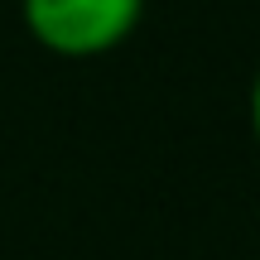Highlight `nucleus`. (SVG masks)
Wrapping results in <instances>:
<instances>
[{
    "label": "nucleus",
    "mask_w": 260,
    "mask_h": 260,
    "mask_svg": "<svg viewBox=\"0 0 260 260\" xmlns=\"http://www.w3.org/2000/svg\"><path fill=\"white\" fill-rule=\"evenodd\" d=\"M251 130H255V145H260V73L251 82Z\"/></svg>",
    "instance_id": "obj_2"
},
{
    "label": "nucleus",
    "mask_w": 260,
    "mask_h": 260,
    "mask_svg": "<svg viewBox=\"0 0 260 260\" xmlns=\"http://www.w3.org/2000/svg\"><path fill=\"white\" fill-rule=\"evenodd\" d=\"M24 29L63 58H92L135 34L145 0H19Z\"/></svg>",
    "instance_id": "obj_1"
}]
</instances>
